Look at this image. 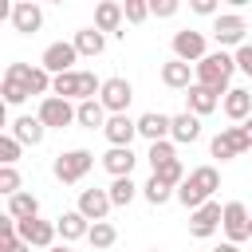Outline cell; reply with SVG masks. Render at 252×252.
I'll return each mask as SVG.
<instances>
[{
	"label": "cell",
	"mask_w": 252,
	"mask_h": 252,
	"mask_svg": "<svg viewBox=\"0 0 252 252\" xmlns=\"http://www.w3.org/2000/svg\"><path fill=\"white\" fill-rule=\"evenodd\" d=\"M0 193H4V197L24 193V189H20V173H16V165H0Z\"/></svg>",
	"instance_id": "obj_35"
},
{
	"label": "cell",
	"mask_w": 252,
	"mask_h": 252,
	"mask_svg": "<svg viewBox=\"0 0 252 252\" xmlns=\"http://www.w3.org/2000/svg\"><path fill=\"white\" fill-rule=\"evenodd\" d=\"M213 252H217V248H213Z\"/></svg>",
	"instance_id": "obj_46"
},
{
	"label": "cell",
	"mask_w": 252,
	"mask_h": 252,
	"mask_svg": "<svg viewBox=\"0 0 252 252\" xmlns=\"http://www.w3.org/2000/svg\"><path fill=\"white\" fill-rule=\"evenodd\" d=\"M154 177H158V181H165L169 189H181V181H185V165H181V161L173 158V161L158 165V169H154Z\"/></svg>",
	"instance_id": "obj_31"
},
{
	"label": "cell",
	"mask_w": 252,
	"mask_h": 252,
	"mask_svg": "<svg viewBox=\"0 0 252 252\" xmlns=\"http://www.w3.org/2000/svg\"><path fill=\"white\" fill-rule=\"evenodd\" d=\"M20 146H39L43 142V134H47V126L39 122V118H32V114H24V118H16L12 122V130H8Z\"/></svg>",
	"instance_id": "obj_22"
},
{
	"label": "cell",
	"mask_w": 252,
	"mask_h": 252,
	"mask_svg": "<svg viewBox=\"0 0 252 252\" xmlns=\"http://www.w3.org/2000/svg\"><path fill=\"white\" fill-rule=\"evenodd\" d=\"M150 16H161V20L165 16H177V0H154L150 4Z\"/></svg>",
	"instance_id": "obj_39"
},
{
	"label": "cell",
	"mask_w": 252,
	"mask_h": 252,
	"mask_svg": "<svg viewBox=\"0 0 252 252\" xmlns=\"http://www.w3.org/2000/svg\"><path fill=\"white\" fill-rule=\"evenodd\" d=\"M130 98H134V87H130V79H122V75H110V79H102V94H98V102H102L110 114H126Z\"/></svg>",
	"instance_id": "obj_4"
},
{
	"label": "cell",
	"mask_w": 252,
	"mask_h": 252,
	"mask_svg": "<svg viewBox=\"0 0 252 252\" xmlns=\"http://www.w3.org/2000/svg\"><path fill=\"white\" fill-rule=\"evenodd\" d=\"M193 12L197 16H217V0H193Z\"/></svg>",
	"instance_id": "obj_40"
},
{
	"label": "cell",
	"mask_w": 252,
	"mask_h": 252,
	"mask_svg": "<svg viewBox=\"0 0 252 252\" xmlns=\"http://www.w3.org/2000/svg\"><path fill=\"white\" fill-rule=\"evenodd\" d=\"M102 134H106V142H110V146H130V142L138 138V122H134V118H126V114H110V118H106V126H102Z\"/></svg>",
	"instance_id": "obj_18"
},
{
	"label": "cell",
	"mask_w": 252,
	"mask_h": 252,
	"mask_svg": "<svg viewBox=\"0 0 252 252\" xmlns=\"http://www.w3.org/2000/svg\"><path fill=\"white\" fill-rule=\"evenodd\" d=\"M75 51L79 55H102V47H106V35L98 32V28H83V32H75Z\"/></svg>",
	"instance_id": "obj_28"
},
{
	"label": "cell",
	"mask_w": 252,
	"mask_h": 252,
	"mask_svg": "<svg viewBox=\"0 0 252 252\" xmlns=\"http://www.w3.org/2000/svg\"><path fill=\"white\" fill-rule=\"evenodd\" d=\"M8 217H12V220H35V217H39V197H35V193H16V197H8Z\"/></svg>",
	"instance_id": "obj_25"
},
{
	"label": "cell",
	"mask_w": 252,
	"mask_h": 252,
	"mask_svg": "<svg viewBox=\"0 0 252 252\" xmlns=\"http://www.w3.org/2000/svg\"><path fill=\"white\" fill-rule=\"evenodd\" d=\"M161 83H165L169 91H189V87H193V71H189V63H181V59L161 63Z\"/></svg>",
	"instance_id": "obj_23"
},
{
	"label": "cell",
	"mask_w": 252,
	"mask_h": 252,
	"mask_svg": "<svg viewBox=\"0 0 252 252\" xmlns=\"http://www.w3.org/2000/svg\"><path fill=\"white\" fill-rule=\"evenodd\" d=\"M220 220H224V205L220 201H209V205H201V209L189 213V232L197 240H205V236H213L220 228Z\"/></svg>",
	"instance_id": "obj_8"
},
{
	"label": "cell",
	"mask_w": 252,
	"mask_h": 252,
	"mask_svg": "<svg viewBox=\"0 0 252 252\" xmlns=\"http://www.w3.org/2000/svg\"><path fill=\"white\" fill-rule=\"evenodd\" d=\"M213 158H220V161H228V158H240V154H248L252 150V142H248V134H244V126H228V130H220L217 138H213Z\"/></svg>",
	"instance_id": "obj_6"
},
{
	"label": "cell",
	"mask_w": 252,
	"mask_h": 252,
	"mask_svg": "<svg viewBox=\"0 0 252 252\" xmlns=\"http://www.w3.org/2000/svg\"><path fill=\"white\" fill-rule=\"evenodd\" d=\"M173 158H177V154H173V142H169V138H165V142H154V146L146 150V161H150L154 169L165 165V161H173Z\"/></svg>",
	"instance_id": "obj_33"
},
{
	"label": "cell",
	"mask_w": 252,
	"mask_h": 252,
	"mask_svg": "<svg viewBox=\"0 0 252 252\" xmlns=\"http://www.w3.org/2000/svg\"><path fill=\"white\" fill-rule=\"evenodd\" d=\"M91 165H94V154H91V150H67V154L55 158L51 173H55L63 185H75V181H83V177L91 173Z\"/></svg>",
	"instance_id": "obj_3"
},
{
	"label": "cell",
	"mask_w": 252,
	"mask_h": 252,
	"mask_svg": "<svg viewBox=\"0 0 252 252\" xmlns=\"http://www.w3.org/2000/svg\"><path fill=\"white\" fill-rule=\"evenodd\" d=\"M232 71H236V55H228V51H209V55H205V59L193 67L197 83H201V87H209V91H217L220 98L232 91V87H228Z\"/></svg>",
	"instance_id": "obj_1"
},
{
	"label": "cell",
	"mask_w": 252,
	"mask_h": 252,
	"mask_svg": "<svg viewBox=\"0 0 252 252\" xmlns=\"http://www.w3.org/2000/svg\"><path fill=\"white\" fill-rule=\"evenodd\" d=\"M87 240L102 252V248H110L114 240H118V228L110 224V220H98V224H91V232H87Z\"/></svg>",
	"instance_id": "obj_30"
},
{
	"label": "cell",
	"mask_w": 252,
	"mask_h": 252,
	"mask_svg": "<svg viewBox=\"0 0 252 252\" xmlns=\"http://www.w3.org/2000/svg\"><path fill=\"white\" fill-rule=\"evenodd\" d=\"M220 189V173L213 169V165H197L185 181H181V189H177V201L185 205V209H201V205H209L213 201V193Z\"/></svg>",
	"instance_id": "obj_2"
},
{
	"label": "cell",
	"mask_w": 252,
	"mask_h": 252,
	"mask_svg": "<svg viewBox=\"0 0 252 252\" xmlns=\"http://www.w3.org/2000/svg\"><path fill=\"white\" fill-rule=\"evenodd\" d=\"M220 228H224L228 244L248 240V236H252V217H248V209H244L240 201H228V205H224V220H220Z\"/></svg>",
	"instance_id": "obj_9"
},
{
	"label": "cell",
	"mask_w": 252,
	"mask_h": 252,
	"mask_svg": "<svg viewBox=\"0 0 252 252\" xmlns=\"http://www.w3.org/2000/svg\"><path fill=\"white\" fill-rule=\"evenodd\" d=\"M122 12H126V20H130V24H142V20L150 16V4H146V0H126V4H122Z\"/></svg>",
	"instance_id": "obj_37"
},
{
	"label": "cell",
	"mask_w": 252,
	"mask_h": 252,
	"mask_svg": "<svg viewBox=\"0 0 252 252\" xmlns=\"http://www.w3.org/2000/svg\"><path fill=\"white\" fill-rule=\"evenodd\" d=\"M106 193H110V201H114V205H130V201H134V193H138V185H134V177H114Z\"/></svg>",
	"instance_id": "obj_32"
},
{
	"label": "cell",
	"mask_w": 252,
	"mask_h": 252,
	"mask_svg": "<svg viewBox=\"0 0 252 252\" xmlns=\"http://www.w3.org/2000/svg\"><path fill=\"white\" fill-rule=\"evenodd\" d=\"M47 130H63V126H71L75 122V106L67 102V98H59V94H47V98H39V114H35Z\"/></svg>",
	"instance_id": "obj_5"
},
{
	"label": "cell",
	"mask_w": 252,
	"mask_h": 252,
	"mask_svg": "<svg viewBox=\"0 0 252 252\" xmlns=\"http://www.w3.org/2000/svg\"><path fill=\"white\" fill-rule=\"evenodd\" d=\"M28 63H8V71H4V87H0V94H4V102L8 106H20L32 91H28Z\"/></svg>",
	"instance_id": "obj_10"
},
{
	"label": "cell",
	"mask_w": 252,
	"mask_h": 252,
	"mask_svg": "<svg viewBox=\"0 0 252 252\" xmlns=\"http://www.w3.org/2000/svg\"><path fill=\"white\" fill-rule=\"evenodd\" d=\"M134 165H138V154H134L130 146H110V150L102 154V169H106L110 177H130Z\"/></svg>",
	"instance_id": "obj_17"
},
{
	"label": "cell",
	"mask_w": 252,
	"mask_h": 252,
	"mask_svg": "<svg viewBox=\"0 0 252 252\" xmlns=\"http://www.w3.org/2000/svg\"><path fill=\"white\" fill-rule=\"evenodd\" d=\"M75 122H79V126H87V130H94V126L102 130V126H106V106H102L98 98H87V102H79V106H75Z\"/></svg>",
	"instance_id": "obj_24"
},
{
	"label": "cell",
	"mask_w": 252,
	"mask_h": 252,
	"mask_svg": "<svg viewBox=\"0 0 252 252\" xmlns=\"http://www.w3.org/2000/svg\"><path fill=\"white\" fill-rule=\"evenodd\" d=\"M224 98L217 94V91H209V87H201V83H193L189 91H185V110L189 114H197V118H205V114H213L217 106H220Z\"/></svg>",
	"instance_id": "obj_15"
},
{
	"label": "cell",
	"mask_w": 252,
	"mask_h": 252,
	"mask_svg": "<svg viewBox=\"0 0 252 252\" xmlns=\"http://www.w3.org/2000/svg\"><path fill=\"white\" fill-rule=\"evenodd\" d=\"M142 197H146V201H150V205H165V201H169V197H177V189H169V185H165V181H158V177H154V173H150V181H146V185H142Z\"/></svg>",
	"instance_id": "obj_29"
},
{
	"label": "cell",
	"mask_w": 252,
	"mask_h": 252,
	"mask_svg": "<svg viewBox=\"0 0 252 252\" xmlns=\"http://www.w3.org/2000/svg\"><path fill=\"white\" fill-rule=\"evenodd\" d=\"M244 32H248V24H244V16H236V12H224V16L213 20V39H217L220 47H244Z\"/></svg>",
	"instance_id": "obj_7"
},
{
	"label": "cell",
	"mask_w": 252,
	"mask_h": 252,
	"mask_svg": "<svg viewBox=\"0 0 252 252\" xmlns=\"http://www.w3.org/2000/svg\"><path fill=\"white\" fill-rule=\"evenodd\" d=\"M217 252H240V248H236V244H220Z\"/></svg>",
	"instance_id": "obj_42"
},
{
	"label": "cell",
	"mask_w": 252,
	"mask_h": 252,
	"mask_svg": "<svg viewBox=\"0 0 252 252\" xmlns=\"http://www.w3.org/2000/svg\"><path fill=\"white\" fill-rule=\"evenodd\" d=\"M150 252H161V248H150Z\"/></svg>",
	"instance_id": "obj_45"
},
{
	"label": "cell",
	"mask_w": 252,
	"mask_h": 252,
	"mask_svg": "<svg viewBox=\"0 0 252 252\" xmlns=\"http://www.w3.org/2000/svg\"><path fill=\"white\" fill-rule=\"evenodd\" d=\"M0 252H32V244H24V240H12V244H0Z\"/></svg>",
	"instance_id": "obj_41"
},
{
	"label": "cell",
	"mask_w": 252,
	"mask_h": 252,
	"mask_svg": "<svg viewBox=\"0 0 252 252\" xmlns=\"http://www.w3.org/2000/svg\"><path fill=\"white\" fill-rule=\"evenodd\" d=\"M236 71H244V75L252 79V43H244V47H236Z\"/></svg>",
	"instance_id": "obj_38"
},
{
	"label": "cell",
	"mask_w": 252,
	"mask_h": 252,
	"mask_svg": "<svg viewBox=\"0 0 252 252\" xmlns=\"http://www.w3.org/2000/svg\"><path fill=\"white\" fill-rule=\"evenodd\" d=\"M20 150H24V146H20L12 134H4V138H0V165H16V161H20Z\"/></svg>",
	"instance_id": "obj_36"
},
{
	"label": "cell",
	"mask_w": 252,
	"mask_h": 252,
	"mask_svg": "<svg viewBox=\"0 0 252 252\" xmlns=\"http://www.w3.org/2000/svg\"><path fill=\"white\" fill-rule=\"evenodd\" d=\"M16 224H20V240H24V244L43 248V252H47V248H55L59 228H55L51 220H39V217H35V220H16Z\"/></svg>",
	"instance_id": "obj_12"
},
{
	"label": "cell",
	"mask_w": 252,
	"mask_h": 252,
	"mask_svg": "<svg viewBox=\"0 0 252 252\" xmlns=\"http://www.w3.org/2000/svg\"><path fill=\"white\" fill-rule=\"evenodd\" d=\"M39 24H43V12H39V4H32V0H20V4H12V28H16V32L32 35V32H39Z\"/></svg>",
	"instance_id": "obj_19"
},
{
	"label": "cell",
	"mask_w": 252,
	"mask_h": 252,
	"mask_svg": "<svg viewBox=\"0 0 252 252\" xmlns=\"http://www.w3.org/2000/svg\"><path fill=\"white\" fill-rule=\"evenodd\" d=\"M55 228H59V236H63V240H79V236H87V232H91V220H87L79 209H71V213H63V217L55 220Z\"/></svg>",
	"instance_id": "obj_26"
},
{
	"label": "cell",
	"mask_w": 252,
	"mask_h": 252,
	"mask_svg": "<svg viewBox=\"0 0 252 252\" xmlns=\"http://www.w3.org/2000/svg\"><path fill=\"white\" fill-rule=\"evenodd\" d=\"M205 55H209V51H205V35H201V32L185 28V32L173 35V59H181V63H201Z\"/></svg>",
	"instance_id": "obj_13"
},
{
	"label": "cell",
	"mask_w": 252,
	"mask_h": 252,
	"mask_svg": "<svg viewBox=\"0 0 252 252\" xmlns=\"http://www.w3.org/2000/svg\"><path fill=\"white\" fill-rule=\"evenodd\" d=\"M75 59H79V51H75V43H51L47 51H43V59H39V67L55 79V75H67V71H75Z\"/></svg>",
	"instance_id": "obj_11"
},
{
	"label": "cell",
	"mask_w": 252,
	"mask_h": 252,
	"mask_svg": "<svg viewBox=\"0 0 252 252\" xmlns=\"http://www.w3.org/2000/svg\"><path fill=\"white\" fill-rule=\"evenodd\" d=\"M75 209H79L91 224H98V220H106V213L114 209V201H110V193H106V189H83Z\"/></svg>",
	"instance_id": "obj_14"
},
{
	"label": "cell",
	"mask_w": 252,
	"mask_h": 252,
	"mask_svg": "<svg viewBox=\"0 0 252 252\" xmlns=\"http://www.w3.org/2000/svg\"><path fill=\"white\" fill-rule=\"evenodd\" d=\"M47 252H75V248H67V244H55V248H47Z\"/></svg>",
	"instance_id": "obj_43"
},
{
	"label": "cell",
	"mask_w": 252,
	"mask_h": 252,
	"mask_svg": "<svg viewBox=\"0 0 252 252\" xmlns=\"http://www.w3.org/2000/svg\"><path fill=\"white\" fill-rule=\"evenodd\" d=\"M169 138H173V142H197V138H201V118L189 114V110L173 114V134H169Z\"/></svg>",
	"instance_id": "obj_27"
},
{
	"label": "cell",
	"mask_w": 252,
	"mask_h": 252,
	"mask_svg": "<svg viewBox=\"0 0 252 252\" xmlns=\"http://www.w3.org/2000/svg\"><path fill=\"white\" fill-rule=\"evenodd\" d=\"M122 20H126V12H122V4H114V0H102V4L94 8V28H98V32L126 35V32H122Z\"/></svg>",
	"instance_id": "obj_20"
},
{
	"label": "cell",
	"mask_w": 252,
	"mask_h": 252,
	"mask_svg": "<svg viewBox=\"0 0 252 252\" xmlns=\"http://www.w3.org/2000/svg\"><path fill=\"white\" fill-rule=\"evenodd\" d=\"M138 134L154 146V142H165L169 134H173V114H158V110H150V114H142L138 118Z\"/></svg>",
	"instance_id": "obj_16"
},
{
	"label": "cell",
	"mask_w": 252,
	"mask_h": 252,
	"mask_svg": "<svg viewBox=\"0 0 252 252\" xmlns=\"http://www.w3.org/2000/svg\"><path fill=\"white\" fill-rule=\"evenodd\" d=\"M51 83H55V79H51L43 67H32V71H28V91H32V94H43V98H47Z\"/></svg>",
	"instance_id": "obj_34"
},
{
	"label": "cell",
	"mask_w": 252,
	"mask_h": 252,
	"mask_svg": "<svg viewBox=\"0 0 252 252\" xmlns=\"http://www.w3.org/2000/svg\"><path fill=\"white\" fill-rule=\"evenodd\" d=\"M224 114L232 118V122H248L252 118V91H244V87H232L228 94H224Z\"/></svg>",
	"instance_id": "obj_21"
},
{
	"label": "cell",
	"mask_w": 252,
	"mask_h": 252,
	"mask_svg": "<svg viewBox=\"0 0 252 252\" xmlns=\"http://www.w3.org/2000/svg\"><path fill=\"white\" fill-rule=\"evenodd\" d=\"M244 134H248V142H252V118H248V122H244Z\"/></svg>",
	"instance_id": "obj_44"
}]
</instances>
